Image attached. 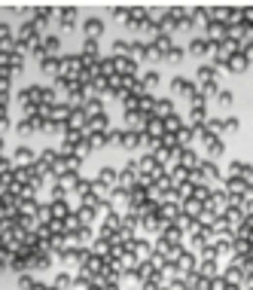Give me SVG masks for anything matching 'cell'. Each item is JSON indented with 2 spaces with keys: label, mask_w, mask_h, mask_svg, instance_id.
<instances>
[{
  "label": "cell",
  "mask_w": 253,
  "mask_h": 290,
  "mask_svg": "<svg viewBox=\"0 0 253 290\" xmlns=\"http://www.w3.org/2000/svg\"><path fill=\"white\" fill-rule=\"evenodd\" d=\"M125 251H131L134 253V257H137V263H144V260H149V257H153V251H156V245H153V241H149V238H131V241H125V245H122Z\"/></svg>",
  "instance_id": "obj_1"
},
{
  "label": "cell",
  "mask_w": 253,
  "mask_h": 290,
  "mask_svg": "<svg viewBox=\"0 0 253 290\" xmlns=\"http://www.w3.org/2000/svg\"><path fill=\"white\" fill-rule=\"evenodd\" d=\"M18 284H21V290H31V287H34V281H31V278H21Z\"/></svg>",
  "instance_id": "obj_31"
},
{
  "label": "cell",
  "mask_w": 253,
  "mask_h": 290,
  "mask_svg": "<svg viewBox=\"0 0 253 290\" xmlns=\"http://www.w3.org/2000/svg\"><path fill=\"white\" fill-rule=\"evenodd\" d=\"M247 257H250V260H253V241H250V248H247Z\"/></svg>",
  "instance_id": "obj_32"
},
{
  "label": "cell",
  "mask_w": 253,
  "mask_h": 290,
  "mask_svg": "<svg viewBox=\"0 0 253 290\" xmlns=\"http://www.w3.org/2000/svg\"><path fill=\"white\" fill-rule=\"evenodd\" d=\"M226 177H241V180H253V165H247V162H232L226 171Z\"/></svg>",
  "instance_id": "obj_5"
},
{
  "label": "cell",
  "mask_w": 253,
  "mask_h": 290,
  "mask_svg": "<svg viewBox=\"0 0 253 290\" xmlns=\"http://www.w3.org/2000/svg\"><path fill=\"white\" fill-rule=\"evenodd\" d=\"M137 183V162H128L122 171H119V187H125V190H131Z\"/></svg>",
  "instance_id": "obj_8"
},
{
  "label": "cell",
  "mask_w": 253,
  "mask_h": 290,
  "mask_svg": "<svg viewBox=\"0 0 253 290\" xmlns=\"http://www.w3.org/2000/svg\"><path fill=\"white\" fill-rule=\"evenodd\" d=\"M180 202H174V199H165L162 205H159V217H162V223H177L180 220Z\"/></svg>",
  "instance_id": "obj_3"
},
{
  "label": "cell",
  "mask_w": 253,
  "mask_h": 290,
  "mask_svg": "<svg viewBox=\"0 0 253 290\" xmlns=\"http://www.w3.org/2000/svg\"><path fill=\"white\" fill-rule=\"evenodd\" d=\"M180 211L186 214V217H199V214L204 211V205H201L199 199H192V195H189V199H183V202H180Z\"/></svg>",
  "instance_id": "obj_13"
},
{
  "label": "cell",
  "mask_w": 253,
  "mask_h": 290,
  "mask_svg": "<svg viewBox=\"0 0 253 290\" xmlns=\"http://www.w3.org/2000/svg\"><path fill=\"white\" fill-rule=\"evenodd\" d=\"M156 83H159V77H156V74H149V77H146V79H144V86H146V89H153V86H156Z\"/></svg>",
  "instance_id": "obj_27"
},
{
  "label": "cell",
  "mask_w": 253,
  "mask_h": 290,
  "mask_svg": "<svg viewBox=\"0 0 253 290\" xmlns=\"http://www.w3.org/2000/svg\"><path fill=\"white\" fill-rule=\"evenodd\" d=\"M165 58H168L171 64H177L180 58H183V52H180V49H168V52H165Z\"/></svg>",
  "instance_id": "obj_24"
},
{
  "label": "cell",
  "mask_w": 253,
  "mask_h": 290,
  "mask_svg": "<svg viewBox=\"0 0 253 290\" xmlns=\"http://www.w3.org/2000/svg\"><path fill=\"white\" fill-rule=\"evenodd\" d=\"M159 113H162V116H171V104L162 101V104H159Z\"/></svg>",
  "instance_id": "obj_29"
},
{
  "label": "cell",
  "mask_w": 253,
  "mask_h": 290,
  "mask_svg": "<svg viewBox=\"0 0 253 290\" xmlns=\"http://www.w3.org/2000/svg\"><path fill=\"white\" fill-rule=\"evenodd\" d=\"M104 290H122L119 281H104Z\"/></svg>",
  "instance_id": "obj_30"
},
{
  "label": "cell",
  "mask_w": 253,
  "mask_h": 290,
  "mask_svg": "<svg viewBox=\"0 0 253 290\" xmlns=\"http://www.w3.org/2000/svg\"><path fill=\"white\" fill-rule=\"evenodd\" d=\"M122 275H125V284H128L131 290H141V284H144V278H141V272H137V266H134V269H125Z\"/></svg>",
  "instance_id": "obj_16"
},
{
  "label": "cell",
  "mask_w": 253,
  "mask_h": 290,
  "mask_svg": "<svg viewBox=\"0 0 253 290\" xmlns=\"http://www.w3.org/2000/svg\"><path fill=\"white\" fill-rule=\"evenodd\" d=\"M162 217L159 214H146V217H141V232H146V235H159L162 232Z\"/></svg>",
  "instance_id": "obj_6"
},
{
  "label": "cell",
  "mask_w": 253,
  "mask_h": 290,
  "mask_svg": "<svg viewBox=\"0 0 253 290\" xmlns=\"http://www.w3.org/2000/svg\"><path fill=\"white\" fill-rule=\"evenodd\" d=\"M195 272H199L201 278H214V275H220V260H199Z\"/></svg>",
  "instance_id": "obj_10"
},
{
  "label": "cell",
  "mask_w": 253,
  "mask_h": 290,
  "mask_svg": "<svg viewBox=\"0 0 253 290\" xmlns=\"http://www.w3.org/2000/svg\"><path fill=\"white\" fill-rule=\"evenodd\" d=\"M217 98H220L223 107H232V92H217Z\"/></svg>",
  "instance_id": "obj_23"
},
{
  "label": "cell",
  "mask_w": 253,
  "mask_h": 290,
  "mask_svg": "<svg viewBox=\"0 0 253 290\" xmlns=\"http://www.w3.org/2000/svg\"><path fill=\"white\" fill-rule=\"evenodd\" d=\"M86 31H89V34H101V21H89Z\"/></svg>",
  "instance_id": "obj_28"
},
{
  "label": "cell",
  "mask_w": 253,
  "mask_h": 290,
  "mask_svg": "<svg viewBox=\"0 0 253 290\" xmlns=\"http://www.w3.org/2000/svg\"><path fill=\"white\" fill-rule=\"evenodd\" d=\"M146 135H149V137H162V135H165V122H162V119H149Z\"/></svg>",
  "instance_id": "obj_18"
},
{
  "label": "cell",
  "mask_w": 253,
  "mask_h": 290,
  "mask_svg": "<svg viewBox=\"0 0 253 290\" xmlns=\"http://www.w3.org/2000/svg\"><path fill=\"white\" fill-rule=\"evenodd\" d=\"M110 208H113V211H128V208H131V199H128V190H125V187H116V190H113V195H110Z\"/></svg>",
  "instance_id": "obj_4"
},
{
  "label": "cell",
  "mask_w": 253,
  "mask_h": 290,
  "mask_svg": "<svg viewBox=\"0 0 253 290\" xmlns=\"http://www.w3.org/2000/svg\"><path fill=\"white\" fill-rule=\"evenodd\" d=\"M174 92H177V95H180V92H189V86H186V79H177V83H174Z\"/></svg>",
  "instance_id": "obj_26"
},
{
  "label": "cell",
  "mask_w": 253,
  "mask_h": 290,
  "mask_svg": "<svg viewBox=\"0 0 253 290\" xmlns=\"http://www.w3.org/2000/svg\"><path fill=\"white\" fill-rule=\"evenodd\" d=\"M159 238L168 241V245H183V241H186V232H183L180 223H165L162 232H159Z\"/></svg>",
  "instance_id": "obj_2"
},
{
  "label": "cell",
  "mask_w": 253,
  "mask_h": 290,
  "mask_svg": "<svg viewBox=\"0 0 253 290\" xmlns=\"http://www.w3.org/2000/svg\"><path fill=\"white\" fill-rule=\"evenodd\" d=\"M174 263H177V269H180V272H192L195 266H199V257H195V253H192L189 248H183V253H180V257H177Z\"/></svg>",
  "instance_id": "obj_9"
},
{
  "label": "cell",
  "mask_w": 253,
  "mask_h": 290,
  "mask_svg": "<svg viewBox=\"0 0 253 290\" xmlns=\"http://www.w3.org/2000/svg\"><path fill=\"white\" fill-rule=\"evenodd\" d=\"M177 162H180V165L183 168H195V165H199V153H195V150H189V147H180V153H177Z\"/></svg>",
  "instance_id": "obj_12"
},
{
  "label": "cell",
  "mask_w": 253,
  "mask_h": 290,
  "mask_svg": "<svg viewBox=\"0 0 253 290\" xmlns=\"http://www.w3.org/2000/svg\"><path fill=\"white\" fill-rule=\"evenodd\" d=\"M98 180L104 183L107 190H116V187H119V174L113 171V168H101V177H98Z\"/></svg>",
  "instance_id": "obj_14"
},
{
  "label": "cell",
  "mask_w": 253,
  "mask_h": 290,
  "mask_svg": "<svg viewBox=\"0 0 253 290\" xmlns=\"http://www.w3.org/2000/svg\"><path fill=\"white\" fill-rule=\"evenodd\" d=\"M116 263L122 266V269H134V266H137V257H134L131 251H122L119 257H116Z\"/></svg>",
  "instance_id": "obj_17"
},
{
  "label": "cell",
  "mask_w": 253,
  "mask_h": 290,
  "mask_svg": "<svg viewBox=\"0 0 253 290\" xmlns=\"http://www.w3.org/2000/svg\"><path fill=\"white\" fill-rule=\"evenodd\" d=\"M79 220H83V223H91V220H95V211H89V208H83V211H79Z\"/></svg>",
  "instance_id": "obj_25"
},
{
  "label": "cell",
  "mask_w": 253,
  "mask_h": 290,
  "mask_svg": "<svg viewBox=\"0 0 253 290\" xmlns=\"http://www.w3.org/2000/svg\"><path fill=\"white\" fill-rule=\"evenodd\" d=\"M156 278L162 281V287H165L168 281H174V278H180V269H177V263H165L162 269H156Z\"/></svg>",
  "instance_id": "obj_11"
},
{
  "label": "cell",
  "mask_w": 253,
  "mask_h": 290,
  "mask_svg": "<svg viewBox=\"0 0 253 290\" xmlns=\"http://www.w3.org/2000/svg\"><path fill=\"white\" fill-rule=\"evenodd\" d=\"M180 129H183V122L177 119V116H168V119H165V132L174 135V132H180Z\"/></svg>",
  "instance_id": "obj_20"
},
{
  "label": "cell",
  "mask_w": 253,
  "mask_h": 290,
  "mask_svg": "<svg viewBox=\"0 0 253 290\" xmlns=\"http://www.w3.org/2000/svg\"><path fill=\"white\" fill-rule=\"evenodd\" d=\"M189 52H192V55H204V52H208V43H204V40H192Z\"/></svg>",
  "instance_id": "obj_21"
},
{
  "label": "cell",
  "mask_w": 253,
  "mask_h": 290,
  "mask_svg": "<svg viewBox=\"0 0 253 290\" xmlns=\"http://www.w3.org/2000/svg\"><path fill=\"white\" fill-rule=\"evenodd\" d=\"M241 129V122L235 119V116H232V119H223V132H229V135H235Z\"/></svg>",
  "instance_id": "obj_22"
},
{
  "label": "cell",
  "mask_w": 253,
  "mask_h": 290,
  "mask_svg": "<svg viewBox=\"0 0 253 290\" xmlns=\"http://www.w3.org/2000/svg\"><path fill=\"white\" fill-rule=\"evenodd\" d=\"M119 144L128 147V150H134L137 144H141V135H119Z\"/></svg>",
  "instance_id": "obj_19"
},
{
  "label": "cell",
  "mask_w": 253,
  "mask_h": 290,
  "mask_svg": "<svg viewBox=\"0 0 253 290\" xmlns=\"http://www.w3.org/2000/svg\"><path fill=\"white\" fill-rule=\"evenodd\" d=\"M220 275L226 278L229 284H241V278H244V272H241V266H238V263H229V269H226V272H220Z\"/></svg>",
  "instance_id": "obj_15"
},
{
  "label": "cell",
  "mask_w": 253,
  "mask_h": 290,
  "mask_svg": "<svg viewBox=\"0 0 253 290\" xmlns=\"http://www.w3.org/2000/svg\"><path fill=\"white\" fill-rule=\"evenodd\" d=\"M223 141H220V137H217V135H211V137H204V153H208V159L211 162H217V159H220L223 156Z\"/></svg>",
  "instance_id": "obj_7"
}]
</instances>
